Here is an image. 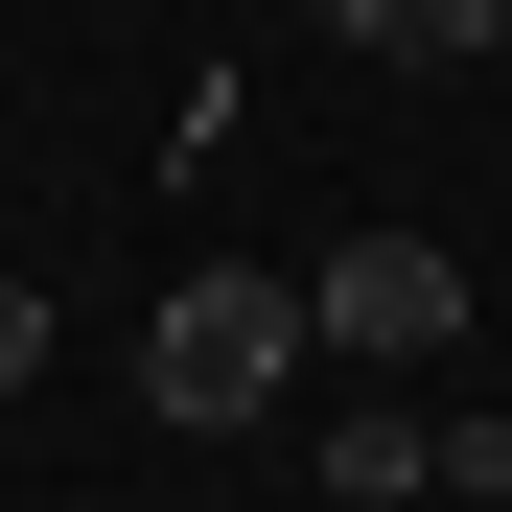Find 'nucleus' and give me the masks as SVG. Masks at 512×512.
Returning a JSON list of instances; mask_svg holds the SVG:
<instances>
[{"label": "nucleus", "instance_id": "3", "mask_svg": "<svg viewBox=\"0 0 512 512\" xmlns=\"http://www.w3.org/2000/svg\"><path fill=\"white\" fill-rule=\"evenodd\" d=\"M396 489H443V419H326V512H396Z\"/></svg>", "mask_w": 512, "mask_h": 512}, {"label": "nucleus", "instance_id": "1", "mask_svg": "<svg viewBox=\"0 0 512 512\" xmlns=\"http://www.w3.org/2000/svg\"><path fill=\"white\" fill-rule=\"evenodd\" d=\"M280 373H303V280H256V256H210V280L140 303V419H163V443L280 419Z\"/></svg>", "mask_w": 512, "mask_h": 512}, {"label": "nucleus", "instance_id": "6", "mask_svg": "<svg viewBox=\"0 0 512 512\" xmlns=\"http://www.w3.org/2000/svg\"><path fill=\"white\" fill-rule=\"evenodd\" d=\"M24 373H47V303H24V280H0V396H24Z\"/></svg>", "mask_w": 512, "mask_h": 512}, {"label": "nucleus", "instance_id": "5", "mask_svg": "<svg viewBox=\"0 0 512 512\" xmlns=\"http://www.w3.org/2000/svg\"><path fill=\"white\" fill-rule=\"evenodd\" d=\"M326 47H350V70H419V0H326Z\"/></svg>", "mask_w": 512, "mask_h": 512}, {"label": "nucleus", "instance_id": "2", "mask_svg": "<svg viewBox=\"0 0 512 512\" xmlns=\"http://www.w3.org/2000/svg\"><path fill=\"white\" fill-rule=\"evenodd\" d=\"M303 350H350V373H419V350H466V256L443 233H350L303 280Z\"/></svg>", "mask_w": 512, "mask_h": 512}, {"label": "nucleus", "instance_id": "4", "mask_svg": "<svg viewBox=\"0 0 512 512\" xmlns=\"http://www.w3.org/2000/svg\"><path fill=\"white\" fill-rule=\"evenodd\" d=\"M512 47V0H419V70H489Z\"/></svg>", "mask_w": 512, "mask_h": 512}]
</instances>
